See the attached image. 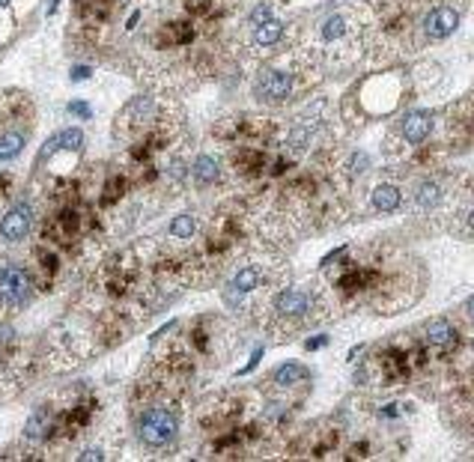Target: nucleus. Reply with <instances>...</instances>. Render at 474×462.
Wrapping results in <instances>:
<instances>
[{
	"label": "nucleus",
	"mask_w": 474,
	"mask_h": 462,
	"mask_svg": "<svg viewBox=\"0 0 474 462\" xmlns=\"http://www.w3.org/2000/svg\"><path fill=\"white\" fill-rule=\"evenodd\" d=\"M30 295V278L18 266H0V304L21 307Z\"/></svg>",
	"instance_id": "obj_3"
},
{
	"label": "nucleus",
	"mask_w": 474,
	"mask_h": 462,
	"mask_svg": "<svg viewBox=\"0 0 474 462\" xmlns=\"http://www.w3.org/2000/svg\"><path fill=\"white\" fill-rule=\"evenodd\" d=\"M179 430V418L177 411L167 406H149L141 418H137V435L146 447H167L173 439H177Z\"/></svg>",
	"instance_id": "obj_2"
},
{
	"label": "nucleus",
	"mask_w": 474,
	"mask_h": 462,
	"mask_svg": "<svg viewBox=\"0 0 474 462\" xmlns=\"http://www.w3.org/2000/svg\"><path fill=\"white\" fill-rule=\"evenodd\" d=\"M269 18H271V9H269V6H257L254 15H251V24H263V21H269Z\"/></svg>",
	"instance_id": "obj_21"
},
{
	"label": "nucleus",
	"mask_w": 474,
	"mask_h": 462,
	"mask_svg": "<svg viewBox=\"0 0 474 462\" xmlns=\"http://www.w3.org/2000/svg\"><path fill=\"white\" fill-rule=\"evenodd\" d=\"M81 462H90V459H102V451H84L81 456H78Z\"/></svg>",
	"instance_id": "obj_22"
},
{
	"label": "nucleus",
	"mask_w": 474,
	"mask_h": 462,
	"mask_svg": "<svg viewBox=\"0 0 474 462\" xmlns=\"http://www.w3.org/2000/svg\"><path fill=\"white\" fill-rule=\"evenodd\" d=\"M367 165H370L367 153H358V155L349 158V173H364V170H367Z\"/></svg>",
	"instance_id": "obj_19"
},
{
	"label": "nucleus",
	"mask_w": 474,
	"mask_h": 462,
	"mask_svg": "<svg viewBox=\"0 0 474 462\" xmlns=\"http://www.w3.org/2000/svg\"><path fill=\"white\" fill-rule=\"evenodd\" d=\"M87 75H90V69H87V66H78V69L72 72V78H75V81H81V78H87Z\"/></svg>",
	"instance_id": "obj_23"
},
{
	"label": "nucleus",
	"mask_w": 474,
	"mask_h": 462,
	"mask_svg": "<svg viewBox=\"0 0 474 462\" xmlns=\"http://www.w3.org/2000/svg\"><path fill=\"white\" fill-rule=\"evenodd\" d=\"M254 93L260 102H283V98H290L293 93V75L283 72V69H269L260 75V81L254 86Z\"/></svg>",
	"instance_id": "obj_4"
},
{
	"label": "nucleus",
	"mask_w": 474,
	"mask_h": 462,
	"mask_svg": "<svg viewBox=\"0 0 474 462\" xmlns=\"http://www.w3.org/2000/svg\"><path fill=\"white\" fill-rule=\"evenodd\" d=\"M266 283H269V271H266V263L260 266V263H248L242 269H236L233 274V281H230V290H227V302H233L236 295H248V293H254L263 286L266 290Z\"/></svg>",
	"instance_id": "obj_5"
},
{
	"label": "nucleus",
	"mask_w": 474,
	"mask_h": 462,
	"mask_svg": "<svg viewBox=\"0 0 474 462\" xmlns=\"http://www.w3.org/2000/svg\"><path fill=\"white\" fill-rule=\"evenodd\" d=\"M400 129H403V137L409 143H423L433 131V117L427 114V110H411V114L403 117Z\"/></svg>",
	"instance_id": "obj_9"
},
{
	"label": "nucleus",
	"mask_w": 474,
	"mask_h": 462,
	"mask_svg": "<svg viewBox=\"0 0 474 462\" xmlns=\"http://www.w3.org/2000/svg\"><path fill=\"white\" fill-rule=\"evenodd\" d=\"M194 230H197L194 215H177V218L170 221V236H173V239H191Z\"/></svg>",
	"instance_id": "obj_17"
},
{
	"label": "nucleus",
	"mask_w": 474,
	"mask_h": 462,
	"mask_svg": "<svg viewBox=\"0 0 474 462\" xmlns=\"http://www.w3.org/2000/svg\"><path fill=\"white\" fill-rule=\"evenodd\" d=\"M69 114H78L81 120H90V105H84V102H72V105H69Z\"/></svg>",
	"instance_id": "obj_20"
},
{
	"label": "nucleus",
	"mask_w": 474,
	"mask_h": 462,
	"mask_svg": "<svg viewBox=\"0 0 474 462\" xmlns=\"http://www.w3.org/2000/svg\"><path fill=\"white\" fill-rule=\"evenodd\" d=\"M81 143H84L81 129H63V131H57L51 141H48V146L42 149V158L45 155H54L57 149H81Z\"/></svg>",
	"instance_id": "obj_11"
},
{
	"label": "nucleus",
	"mask_w": 474,
	"mask_h": 462,
	"mask_svg": "<svg viewBox=\"0 0 474 462\" xmlns=\"http://www.w3.org/2000/svg\"><path fill=\"white\" fill-rule=\"evenodd\" d=\"M30 224H33V212L30 206H12L4 221H0V236H4L6 242H21V239H27V233H30Z\"/></svg>",
	"instance_id": "obj_7"
},
{
	"label": "nucleus",
	"mask_w": 474,
	"mask_h": 462,
	"mask_svg": "<svg viewBox=\"0 0 474 462\" xmlns=\"http://www.w3.org/2000/svg\"><path fill=\"white\" fill-rule=\"evenodd\" d=\"M415 203H418V209H423V212L435 209V206L442 203V185H439V182H430V179L421 182L418 191H415Z\"/></svg>",
	"instance_id": "obj_15"
},
{
	"label": "nucleus",
	"mask_w": 474,
	"mask_h": 462,
	"mask_svg": "<svg viewBox=\"0 0 474 462\" xmlns=\"http://www.w3.org/2000/svg\"><path fill=\"white\" fill-rule=\"evenodd\" d=\"M314 310H319V302L314 293H305V290H281L271 295L269 302V316H266V326L271 331H278L281 337L286 334L290 337L293 328L305 326V322H310L316 314Z\"/></svg>",
	"instance_id": "obj_1"
},
{
	"label": "nucleus",
	"mask_w": 474,
	"mask_h": 462,
	"mask_svg": "<svg viewBox=\"0 0 474 462\" xmlns=\"http://www.w3.org/2000/svg\"><path fill=\"white\" fill-rule=\"evenodd\" d=\"M423 340H427V346L433 349V352L451 355L456 349V328L447 319H433L427 326V331H423Z\"/></svg>",
	"instance_id": "obj_8"
},
{
	"label": "nucleus",
	"mask_w": 474,
	"mask_h": 462,
	"mask_svg": "<svg viewBox=\"0 0 474 462\" xmlns=\"http://www.w3.org/2000/svg\"><path fill=\"white\" fill-rule=\"evenodd\" d=\"M307 141H310V131H307V129H302V126L293 129V131H290V137H286V143H290V149H295V153H298V149H305V146H307Z\"/></svg>",
	"instance_id": "obj_18"
},
{
	"label": "nucleus",
	"mask_w": 474,
	"mask_h": 462,
	"mask_svg": "<svg viewBox=\"0 0 474 462\" xmlns=\"http://www.w3.org/2000/svg\"><path fill=\"white\" fill-rule=\"evenodd\" d=\"M403 203V194L397 185H376L373 188V206H376V212H382V215H391V212H397Z\"/></svg>",
	"instance_id": "obj_10"
},
{
	"label": "nucleus",
	"mask_w": 474,
	"mask_h": 462,
	"mask_svg": "<svg viewBox=\"0 0 474 462\" xmlns=\"http://www.w3.org/2000/svg\"><path fill=\"white\" fill-rule=\"evenodd\" d=\"M6 4H9V0H0V6H6Z\"/></svg>",
	"instance_id": "obj_24"
},
{
	"label": "nucleus",
	"mask_w": 474,
	"mask_h": 462,
	"mask_svg": "<svg viewBox=\"0 0 474 462\" xmlns=\"http://www.w3.org/2000/svg\"><path fill=\"white\" fill-rule=\"evenodd\" d=\"M191 173H194V182L197 185H215L218 177H221V167H218V161L212 158V155H197Z\"/></svg>",
	"instance_id": "obj_12"
},
{
	"label": "nucleus",
	"mask_w": 474,
	"mask_h": 462,
	"mask_svg": "<svg viewBox=\"0 0 474 462\" xmlns=\"http://www.w3.org/2000/svg\"><path fill=\"white\" fill-rule=\"evenodd\" d=\"M24 149V134L18 131H6V134H0V161H9V158H15L18 153Z\"/></svg>",
	"instance_id": "obj_16"
},
{
	"label": "nucleus",
	"mask_w": 474,
	"mask_h": 462,
	"mask_svg": "<svg viewBox=\"0 0 474 462\" xmlns=\"http://www.w3.org/2000/svg\"><path fill=\"white\" fill-rule=\"evenodd\" d=\"M281 36H283V21H278V18H269L263 24H254V42L257 45H263V48L278 45Z\"/></svg>",
	"instance_id": "obj_13"
},
{
	"label": "nucleus",
	"mask_w": 474,
	"mask_h": 462,
	"mask_svg": "<svg viewBox=\"0 0 474 462\" xmlns=\"http://www.w3.org/2000/svg\"><path fill=\"white\" fill-rule=\"evenodd\" d=\"M456 24H459V12L454 6H435L423 15V36L433 42L447 39L456 30Z\"/></svg>",
	"instance_id": "obj_6"
},
{
	"label": "nucleus",
	"mask_w": 474,
	"mask_h": 462,
	"mask_svg": "<svg viewBox=\"0 0 474 462\" xmlns=\"http://www.w3.org/2000/svg\"><path fill=\"white\" fill-rule=\"evenodd\" d=\"M271 382L278 385V388H293V385H298V382H307V367H302V364H283V367L274 370Z\"/></svg>",
	"instance_id": "obj_14"
}]
</instances>
